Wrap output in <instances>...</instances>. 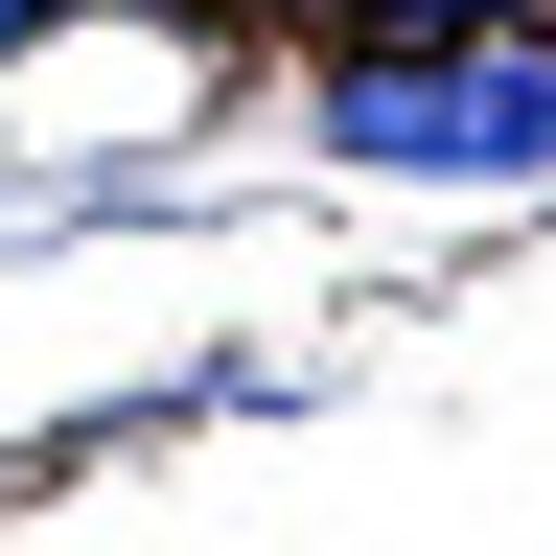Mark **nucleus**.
Returning <instances> with one entry per match:
<instances>
[{
  "mask_svg": "<svg viewBox=\"0 0 556 556\" xmlns=\"http://www.w3.org/2000/svg\"><path fill=\"white\" fill-rule=\"evenodd\" d=\"M325 163L533 186L556 163V47H325Z\"/></svg>",
  "mask_w": 556,
  "mask_h": 556,
  "instance_id": "1",
  "label": "nucleus"
},
{
  "mask_svg": "<svg viewBox=\"0 0 556 556\" xmlns=\"http://www.w3.org/2000/svg\"><path fill=\"white\" fill-rule=\"evenodd\" d=\"M348 47H556V0H348Z\"/></svg>",
  "mask_w": 556,
  "mask_h": 556,
  "instance_id": "2",
  "label": "nucleus"
},
{
  "mask_svg": "<svg viewBox=\"0 0 556 556\" xmlns=\"http://www.w3.org/2000/svg\"><path fill=\"white\" fill-rule=\"evenodd\" d=\"M186 24H348V0H186Z\"/></svg>",
  "mask_w": 556,
  "mask_h": 556,
  "instance_id": "3",
  "label": "nucleus"
},
{
  "mask_svg": "<svg viewBox=\"0 0 556 556\" xmlns=\"http://www.w3.org/2000/svg\"><path fill=\"white\" fill-rule=\"evenodd\" d=\"M47 24H70V0H0V47H47Z\"/></svg>",
  "mask_w": 556,
  "mask_h": 556,
  "instance_id": "4",
  "label": "nucleus"
}]
</instances>
